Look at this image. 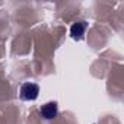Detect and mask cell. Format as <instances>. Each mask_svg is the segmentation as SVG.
Masks as SVG:
<instances>
[{
	"mask_svg": "<svg viewBox=\"0 0 124 124\" xmlns=\"http://www.w3.org/2000/svg\"><path fill=\"white\" fill-rule=\"evenodd\" d=\"M39 114H41V117L45 118V120H53V118H55L57 114H58L57 102H47V104H44V105L41 107V109H39Z\"/></svg>",
	"mask_w": 124,
	"mask_h": 124,
	"instance_id": "cell-2",
	"label": "cell"
},
{
	"mask_svg": "<svg viewBox=\"0 0 124 124\" xmlns=\"http://www.w3.org/2000/svg\"><path fill=\"white\" fill-rule=\"evenodd\" d=\"M88 29V23L85 21H80V22H75L72 26H70V35L73 39H82L85 32Z\"/></svg>",
	"mask_w": 124,
	"mask_h": 124,
	"instance_id": "cell-3",
	"label": "cell"
},
{
	"mask_svg": "<svg viewBox=\"0 0 124 124\" xmlns=\"http://www.w3.org/2000/svg\"><path fill=\"white\" fill-rule=\"evenodd\" d=\"M39 95V85L34 82H25L19 88V96L22 101H35Z\"/></svg>",
	"mask_w": 124,
	"mask_h": 124,
	"instance_id": "cell-1",
	"label": "cell"
}]
</instances>
